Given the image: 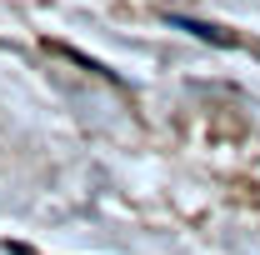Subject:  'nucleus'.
<instances>
[{"label": "nucleus", "instance_id": "obj_1", "mask_svg": "<svg viewBox=\"0 0 260 255\" xmlns=\"http://www.w3.org/2000/svg\"><path fill=\"white\" fill-rule=\"evenodd\" d=\"M175 30H190V35H200V40H215V45H235V35L230 30H220V25H205V20H185V15H165Z\"/></svg>", "mask_w": 260, "mask_h": 255}]
</instances>
